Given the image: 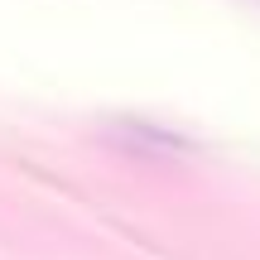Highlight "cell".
Returning a JSON list of instances; mask_svg holds the SVG:
<instances>
[{"mask_svg":"<svg viewBox=\"0 0 260 260\" xmlns=\"http://www.w3.org/2000/svg\"><path fill=\"white\" fill-rule=\"evenodd\" d=\"M125 145H140V149H159V154H178V149H193V140L178 135V130H159L149 121H116Z\"/></svg>","mask_w":260,"mask_h":260,"instance_id":"1","label":"cell"}]
</instances>
